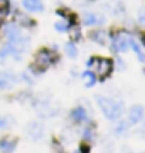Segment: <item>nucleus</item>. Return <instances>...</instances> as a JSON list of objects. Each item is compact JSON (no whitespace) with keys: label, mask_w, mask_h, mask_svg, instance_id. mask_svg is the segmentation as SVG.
I'll return each instance as SVG.
<instances>
[{"label":"nucleus","mask_w":145,"mask_h":153,"mask_svg":"<svg viewBox=\"0 0 145 153\" xmlns=\"http://www.w3.org/2000/svg\"><path fill=\"white\" fill-rule=\"evenodd\" d=\"M96 101L100 104L103 114L108 118V120H118V118L122 116L123 108H122L120 103H117V101H113V99H110V98H105V96H98Z\"/></svg>","instance_id":"1"},{"label":"nucleus","mask_w":145,"mask_h":153,"mask_svg":"<svg viewBox=\"0 0 145 153\" xmlns=\"http://www.w3.org/2000/svg\"><path fill=\"white\" fill-rule=\"evenodd\" d=\"M58 61V54H56L54 51H49V49H41L39 52H37L36 59H34V69L36 71H44V69H47L49 66H52V64Z\"/></svg>","instance_id":"2"},{"label":"nucleus","mask_w":145,"mask_h":153,"mask_svg":"<svg viewBox=\"0 0 145 153\" xmlns=\"http://www.w3.org/2000/svg\"><path fill=\"white\" fill-rule=\"evenodd\" d=\"M130 36H127L125 32H117L111 36V47L117 52H125L127 49H130Z\"/></svg>","instance_id":"3"},{"label":"nucleus","mask_w":145,"mask_h":153,"mask_svg":"<svg viewBox=\"0 0 145 153\" xmlns=\"http://www.w3.org/2000/svg\"><path fill=\"white\" fill-rule=\"evenodd\" d=\"M95 62H96V74L105 79L108 77L113 71V61L108 57H95Z\"/></svg>","instance_id":"4"},{"label":"nucleus","mask_w":145,"mask_h":153,"mask_svg":"<svg viewBox=\"0 0 145 153\" xmlns=\"http://www.w3.org/2000/svg\"><path fill=\"white\" fill-rule=\"evenodd\" d=\"M144 118V106H140V104H135V106H132L130 111H128V121L132 123V125H135V123H138Z\"/></svg>","instance_id":"5"},{"label":"nucleus","mask_w":145,"mask_h":153,"mask_svg":"<svg viewBox=\"0 0 145 153\" xmlns=\"http://www.w3.org/2000/svg\"><path fill=\"white\" fill-rule=\"evenodd\" d=\"M17 81L12 72H0V89H9Z\"/></svg>","instance_id":"6"},{"label":"nucleus","mask_w":145,"mask_h":153,"mask_svg":"<svg viewBox=\"0 0 145 153\" xmlns=\"http://www.w3.org/2000/svg\"><path fill=\"white\" fill-rule=\"evenodd\" d=\"M22 5L29 12H42L44 10V5L41 0H22Z\"/></svg>","instance_id":"7"},{"label":"nucleus","mask_w":145,"mask_h":153,"mask_svg":"<svg viewBox=\"0 0 145 153\" xmlns=\"http://www.w3.org/2000/svg\"><path fill=\"white\" fill-rule=\"evenodd\" d=\"M15 148V140L14 138H4L0 141V152L2 153H12Z\"/></svg>","instance_id":"8"},{"label":"nucleus","mask_w":145,"mask_h":153,"mask_svg":"<svg viewBox=\"0 0 145 153\" xmlns=\"http://www.w3.org/2000/svg\"><path fill=\"white\" fill-rule=\"evenodd\" d=\"M71 118L74 120V121H84V120H88L86 109L81 108V106H78L76 109H72L71 111Z\"/></svg>","instance_id":"9"},{"label":"nucleus","mask_w":145,"mask_h":153,"mask_svg":"<svg viewBox=\"0 0 145 153\" xmlns=\"http://www.w3.org/2000/svg\"><path fill=\"white\" fill-rule=\"evenodd\" d=\"M90 37L93 39L95 42H100V44H105V37H106V34H105L103 30H93L90 34Z\"/></svg>","instance_id":"10"},{"label":"nucleus","mask_w":145,"mask_h":153,"mask_svg":"<svg viewBox=\"0 0 145 153\" xmlns=\"http://www.w3.org/2000/svg\"><path fill=\"white\" fill-rule=\"evenodd\" d=\"M83 20H84V24H86V25H96V24L100 22V19L96 17L95 14H91V12H86Z\"/></svg>","instance_id":"11"},{"label":"nucleus","mask_w":145,"mask_h":153,"mask_svg":"<svg viewBox=\"0 0 145 153\" xmlns=\"http://www.w3.org/2000/svg\"><path fill=\"white\" fill-rule=\"evenodd\" d=\"M130 47H132L133 51H135L137 57L140 59L142 62H145V54H144V51H142L140 47H138V44H137V41H133V39H132V42H130Z\"/></svg>","instance_id":"12"},{"label":"nucleus","mask_w":145,"mask_h":153,"mask_svg":"<svg viewBox=\"0 0 145 153\" xmlns=\"http://www.w3.org/2000/svg\"><path fill=\"white\" fill-rule=\"evenodd\" d=\"M83 79H84V82H86V86H93L96 82V76L93 74L91 71H86L83 72Z\"/></svg>","instance_id":"13"},{"label":"nucleus","mask_w":145,"mask_h":153,"mask_svg":"<svg viewBox=\"0 0 145 153\" xmlns=\"http://www.w3.org/2000/svg\"><path fill=\"white\" fill-rule=\"evenodd\" d=\"M64 49H66V54H68L69 57H76L78 56V49H76V45L72 44V42H68V44L64 45Z\"/></svg>","instance_id":"14"},{"label":"nucleus","mask_w":145,"mask_h":153,"mask_svg":"<svg viewBox=\"0 0 145 153\" xmlns=\"http://www.w3.org/2000/svg\"><path fill=\"white\" fill-rule=\"evenodd\" d=\"M54 29L58 32H68L69 30V22H66V20H59V22H56Z\"/></svg>","instance_id":"15"},{"label":"nucleus","mask_w":145,"mask_h":153,"mask_svg":"<svg viewBox=\"0 0 145 153\" xmlns=\"http://www.w3.org/2000/svg\"><path fill=\"white\" fill-rule=\"evenodd\" d=\"M138 24H140L142 27H145V9H142L138 12Z\"/></svg>","instance_id":"16"},{"label":"nucleus","mask_w":145,"mask_h":153,"mask_svg":"<svg viewBox=\"0 0 145 153\" xmlns=\"http://www.w3.org/2000/svg\"><path fill=\"white\" fill-rule=\"evenodd\" d=\"M0 14L7 15V0H0Z\"/></svg>","instance_id":"17"},{"label":"nucleus","mask_w":145,"mask_h":153,"mask_svg":"<svg viewBox=\"0 0 145 153\" xmlns=\"http://www.w3.org/2000/svg\"><path fill=\"white\" fill-rule=\"evenodd\" d=\"M91 136H93V133H91V130H86V131H84V138H88V140H90Z\"/></svg>","instance_id":"18"},{"label":"nucleus","mask_w":145,"mask_h":153,"mask_svg":"<svg viewBox=\"0 0 145 153\" xmlns=\"http://www.w3.org/2000/svg\"><path fill=\"white\" fill-rule=\"evenodd\" d=\"M88 150H90L88 146H83V148H81V153H88Z\"/></svg>","instance_id":"19"},{"label":"nucleus","mask_w":145,"mask_h":153,"mask_svg":"<svg viewBox=\"0 0 145 153\" xmlns=\"http://www.w3.org/2000/svg\"><path fill=\"white\" fill-rule=\"evenodd\" d=\"M90 2H95V0H90Z\"/></svg>","instance_id":"20"}]
</instances>
